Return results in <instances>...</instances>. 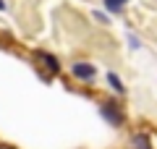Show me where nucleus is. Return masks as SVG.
Instances as JSON below:
<instances>
[{
	"label": "nucleus",
	"mask_w": 157,
	"mask_h": 149,
	"mask_svg": "<svg viewBox=\"0 0 157 149\" xmlns=\"http://www.w3.org/2000/svg\"><path fill=\"white\" fill-rule=\"evenodd\" d=\"M94 18H97V21H102V24L107 21V16H105V13H97V11H94Z\"/></svg>",
	"instance_id": "423d86ee"
},
{
	"label": "nucleus",
	"mask_w": 157,
	"mask_h": 149,
	"mask_svg": "<svg viewBox=\"0 0 157 149\" xmlns=\"http://www.w3.org/2000/svg\"><path fill=\"white\" fill-rule=\"evenodd\" d=\"M0 11H6V0H0Z\"/></svg>",
	"instance_id": "0eeeda50"
},
{
	"label": "nucleus",
	"mask_w": 157,
	"mask_h": 149,
	"mask_svg": "<svg viewBox=\"0 0 157 149\" xmlns=\"http://www.w3.org/2000/svg\"><path fill=\"white\" fill-rule=\"evenodd\" d=\"M100 113H102V118H105L110 126H123V120H126V115H123V110L118 107V102L115 99H105L100 105Z\"/></svg>",
	"instance_id": "f257e3e1"
},
{
	"label": "nucleus",
	"mask_w": 157,
	"mask_h": 149,
	"mask_svg": "<svg viewBox=\"0 0 157 149\" xmlns=\"http://www.w3.org/2000/svg\"><path fill=\"white\" fill-rule=\"evenodd\" d=\"M37 58L47 66V71H50V73H58V71H60V63H58V58H55V55L45 52V50H37Z\"/></svg>",
	"instance_id": "7ed1b4c3"
},
{
	"label": "nucleus",
	"mask_w": 157,
	"mask_h": 149,
	"mask_svg": "<svg viewBox=\"0 0 157 149\" xmlns=\"http://www.w3.org/2000/svg\"><path fill=\"white\" fill-rule=\"evenodd\" d=\"M0 149H13V147H0Z\"/></svg>",
	"instance_id": "6e6552de"
},
{
	"label": "nucleus",
	"mask_w": 157,
	"mask_h": 149,
	"mask_svg": "<svg viewBox=\"0 0 157 149\" xmlns=\"http://www.w3.org/2000/svg\"><path fill=\"white\" fill-rule=\"evenodd\" d=\"M71 73H73L76 78H81V81H92V78L97 76V68L92 66V63H73Z\"/></svg>",
	"instance_id": "f03ea898"
},
{
	"label": "nucleus",
	"mask_w": 157,
	"mask_h": 149,
	"mask_svg": "<svg viewBox=\"0 0 157 149\" xmlns=\"http://www.w3.org/2000/svg\"><path fill=\"white\" fill-rule=\"evenodd\" d=\"M107 84H110V86L115 89L118 94H123V92H126V86H123V81H121V78H118L115 73H107Z\"/></svg>",
	"instance_id": "20e7f679"
},
{
	"label": "nucleus",
	"mask_w": 157,
	"mask_h": 149,
	"mask_svg": "<svg viewBox=\"0 0 157 149\" xmlns=\"http://www.w3.org/2000/svg\"><path fill=\"white\" fill-rule=\"evenodd\" d=\"M126 3H128V0H105V8H107L110 13H118L121 8L126 6Z\"/></svg>",
	"instance_id": "39448f33"
}]
</instances>
